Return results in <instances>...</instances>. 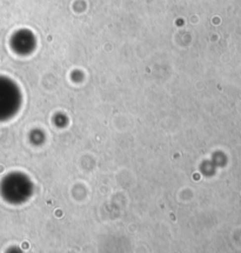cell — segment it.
Instances as JSON below:
<instances>
[{
	"instance_id": "obj_1",
	"label": "cell",
	"mask_w": 241,
	"mask_h": 253,
	"mask_svg": "<svg viewBox=\"0 0 241 253\" xmlns=\"http://www.w3.org/2000/svg\"><path fill=\"white\" fill-rule=\"evenodd\" d=\"M7 85L0 80V118L7 112Z\"/></svg>"
}]
</instances>
